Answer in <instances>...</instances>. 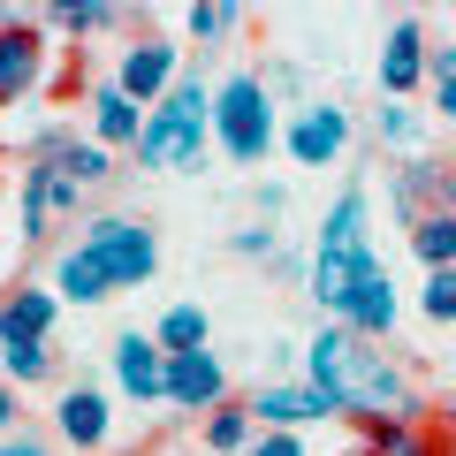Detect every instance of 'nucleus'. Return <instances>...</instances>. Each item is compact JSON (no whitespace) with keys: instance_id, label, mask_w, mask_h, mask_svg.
<instances>
[{"instance_id":"obj_1","label":"nucleus","mask_w":456,"mask_h":456,"mask_svg":"<svg viewBox=\"0 0 456 456\" xmlns=\"http://www.w3.org/2000/svg\"><path fill=\"white\" fill-rule=\"evenodd\" d=\"M305 373H312V388L335 411H350V419H403V426L426 419L419 388H411L380 350H365L350 327H320V335L305 342Z\"/></svg>"},{"instance_id":"obj_2","label":"nucleus","mask_w":456,"mask_h":456,"mask_svg":"<svg viewBox=\"0 0 456 456\" xmlns=\"http://www.w3.org/2000/svg\"><path fill=\"white\" fill-rule=\"evenodd\" d=\"M206 130H213V92L198 77H183L160 107L145 114V137H137V160L145 167H198L206 152Z\"/></svg>"},{"instance_id":"obj_3","label":"nucleus","mask_w":456,"mask_h":456,"mask_svg":"<svg viewBox=\"0 0 456 456\" xmlns=\"http://www.w3.org/2000/svg\"><path fill=\"white\" fill-rule=\"evenodd\" d=\"M213 137H221V152L236 167H259L266 145H274V92L259 77H228L213 92Z\"/></svg>"},{"instance_id":"obj_4","label":"nucleus","mask_w":456,"mask_h":456,"mask_svg":"<svg viewBox=\"0 0 456 456\" xmlns=\"http://www.w3.org/2000/svg\"><path fill=\"white\" fill-rule=\"evenodd\" d=\"M84 244L107 259L114 289H137V281H152V266H160V236H152L145 221H122V213H99V221H84Z\"/></svg>"},{"instance_id":"obj_5","label":"nucleus","mask_w":456,"mask_h":456,"mask_svg":"<svg viewBox=\"0 0 456 456\" xmlns=\"http://www.w3.org/2000/svg\"><path fill=\"white\" fill-rule=\"evenodd\" d=\"M38 69H46V23L38 16H8L0 23V107L38 92Z\"/></svg>"},{"instance_id":"obj_6","label":"nucleus","mask_w":456,"mask_h":456,"mask_svg":"<svg viewBox=\"0 0 456 456\" xmlns=\"http://www.w3.org/2000/svg\"><path fill=\"white\" fill-rule=\"evenodd\" d=\"M175 61H183V46H167V38H137V46L122 53V69H114V84H122L137 107H152V99H167L183 84Z\"/></svg>"},{"instance_id":"obj_7","label":"nucleus","mask_w":456,"mask_h":456,"mask_svg":"<svg viewBox=\"0 0 456 456\" xmlns=\"http://www.w3.org/2000/svg\"><path fill=\"white\" fill-rule=\"evenodd\" d=\"M77 198H84V183H69L53 160H38L31 175H23V236H53V228L77 213Z\"/></svg>"},{"instance_id":"obj_8","label":"nucleus","mask_w":456,"mask_h":456,"mask_svg":"<svg viewBox=\"0 0 456 456\" xmlns=\"http://www.w3.org/2000/svg\"><path fill=\"white\" fill-rule=\"evenodd\" d=\"M167 403L175 411H221L228 403V373H221V358L213 350H191V358H167Z\"/></svg>"},{"instance_id":"obj_9","label":"nucleus","mask_w":456,"mask_h":456,"mask_svg":"<svg viewBox=\"0 0 456 456\" xmlns=\"http://www.w3.org/2000/svg\"><path fill=\"white\" fill-rule=\"evenodd\" d=\"M312 259H335V266H365L373 259V228H365V191H342L335 213L320 228V251Z\"/></svg>"},{"instance_id":"obj_10","label":"nucleus","mask_w":456,"mask_h":456,"mask_svg":"<svg viewBox=\"0 0 456 456\" xmlns=\"http://www.w3.org/2000/svg\"><path fill=\"white\" fill-rule=\"evenodd\" d=\"M342 145H350V114L342 107H297V122H289V160L297 167H327Z\"/></svg>"},{"instance_id":"obj_11","label":"nucleus","mask_w":456,"mask_h":456,"mask_svg":"<svg viewBox=\"0 0 456 456\" xmlns=\"http://www.w3.org/2000/svg\"><path fill=\"white\" fill-rule=\"evenodd\" d=\"M244 411H251V419H266L274 434H297L305 419H335V403H327L312 380H305V388H289V380H259V395H251Z\"/></svg>"},{"instance_id":"obj_12","label":"nucleus","mask_w":456,"mask_h":456,"mask_svg":"<svg viewBox=\"0 0 456 456\" xmlns=\"http://www.w3.org/2000/svg\"><path fill=\"white\" fill-rule=\"evenodd\" d=\"M114 380H122V395H137V403H167V350L145 335H122L114 342Z\"/></svg>"},{"instance_id":"obj_13","label":"nucleus","mask_w":456,"mask_h":456,"mask_svg":"<svg viewBox=\"0 0 456 456\" xmlns=\"http://www.w3.org/2000/svg\"><path fill=\"white\" fill-rule=\"evenodd\" d=\"M395 206H403V221H411V228H419L426 213H456V183H449V167L411 160L403 175H395Z\"/></svg>"},{"instance_id":"obj_14","label":"nucleus","mask_w":456,"mask_h":456,"mask_svg":"<svg viewBox=\"0 0 456 456\" xmlns=\"http://www.w3.org/2000/svg\"><path fill=\"white\" fill-rule=\"evenodd\" d=\"M335 327H350L358 342H373V335H388L395 327V289H388V266H365V281H358V297H350V312H342Z\"/></svg>"},{"instance_id":"obj_15","label":"nucleus","mask_w":456,"mask_h":456,"mask_svg":"<svg viewBox=\"0 0 456 456\" xmlns=\"http://www.w3.org/2000/svg\"><path fill=\"white\" fill-rule=\"evenodd\" d=\"M419 77H426V38H419V16H403L388 31V46H380V92L403 99V92H419Z\"/></svg>"},{"instance_id":"obj_16","label":"nucleus","mask_w":456,"mask_h":456,"mask_svg":"<svg viewBox=\"0 0 456 456\" xmlns=\"http://www.w3.org/2000/svg\"><path fill=\"white\" fill-rule=\"evenodd\" d=\"M53 289L77 297V305H99V297H114V274H107V259H99L92 244H69L61 259H53Z\"/></svg>"},{"instance_id":"obj_17","label":"nucleus","mask_w":456,"mask_h":456,"mask_svg":"<svg viewBox=\"0 0 456 456\" xmlns=\"http://www.w3.org/2000/svg\"><path fill=\"white\" fill-rule=\"evenodd\" d=\"M53 335V289H16L0 305V350L8 342H46Z\"/></svg>"},{"instance_id":"obj_18","label":"nucleus","mask_w":456,"mask_h":456,"mask_svg":"<svg viewBox=\"0 0 456 456\" xmlns=\"http://www.w3.org/2000/svg\"><path fill=\"white\" fill-rule=\"evenodd\" d=\"M53 419H61V434L77 441V449H99V441H107V395L77 380V388H69L61 403H53Z\"/></svg>"},{"instance_id":"obj_19","label":"nucleus","mask_w":456,"mask_h":456,"mask_svg":"<svg viewBox=\"0 0 456 456\" xmlns=\"http://www.w3.org/2000/svg\"><path fill=\"white\" fill-rule=\"evenodd\" d=\"M92 122H99V137H107V145H137V137H145L137 99L122 92V84H99V92H92Z\"/></svg>"},{"instance_id":"obj_20","label":"nucleus","mask_w":456,"mask_h":456,"mask_svg":"<svg viewBox=\"0 0 456 456\" xmlns=\"http://www.w3.org/2000/svg\"><path fill=\"white\" fill-rule=\"evenodd\" d=\"M411 251L426 259V274H441V266H456V213H426V221L411 228Z\"/></svg>"},{"instance_id":"obj_21","label":"nucleus","mask_w":456,"mask_h":456,"mask_svg":"<svg viewBox=\"0 0 456 456\" xmlns=\"http://www.w3.org/2000/svg\"><path fill=\"white\" fill-rule=\"evenodd\" d=\"M251 426H259V419H251V411L221 403V411H213V419H206V449H213V456H236V449H251V441H259V434H251Z\"/></svg>"},{"instance_id":"obj_22","label":"nucleus","mask_w":456,"mask_h":456,"mask_svg":"<svg viewBox=\"0 0 456 456\" xmlns=\"http://www.w3.org/2000/svg\"><path fill=\"white\" fill-rule=\"evenodd\" d=\"M160 350H167V358H191V350H206V312H198V305H175V312L160 320Z\"/></svg>"},{"instance_id":"obj_23","label":"nucleus","mask_w":456,"mask_h":456,"mask_svg":"<svg viewBox=\"0 0 456 456\" xmlns=\"http://www.w3.org/2000/svg\"><path fill=\"white\" fill-rule=\"evenodd\" d=\"M380 145L419 152V145H426V114H419V107H380Z\"/></svg>"},{"instance_id":"obj_24","label":"nucleus","mask_w":456,"mask_h":456,"mask_svg":"<svg viewBox=\"0 0 456 456\" xmlns=\"http://www.w3.org/2000/svg\"><path fill=\"white\" fill-rule=\"evenodd\" d=\"M38 23H69V31H107V23H122V8H99V0H69V8H38Z\"/></svg>"},{"instance_id":"obj_25","label":"nucleus","mask_w":456,"mask_h":456,"mask_svg":"<svg viewBox=\"0 0 456 456\" xmlns=\"http://www.w3.org/2000/svg\"><path fill=\"white\" fill-rule=\"evenodd\" d=\"M426 84H434V107L456 122V46H434V53H426Z\"/></svg>"},{"instance_id":"obj_26","label":"nucleus","mask_w":456,"mask_h":456,"mask_svg":"<svg viewBox=\"0 0 456 456\" xmlns=\"http://www.w3.org/2000/svg\"><path fill=\"white\" fill-rule=\"evenodd\" d=\"M0 365H8V380H46L53 373V350H46V342H8Z\"/></svg>"},{"instance_id":"obj_27","label":"nucleus","mask_w":456,"mask_h":456,"mask_svg":"<svg viewBox=\"0 0 456 456\" xmlns=\"http://www.w3.org/2000/svg\"><path fill=\"white\" fill-rule=\"evenodd\" d=\"M419 305H426V320H434V327H449V320H456V266L426 274V297H419Z\"/></svg>"},{"instance_id":"obj_28","label":"nucleus","mask_w":456,"mask_h":456,"mask_svg":"<svg viewBox=\"0 0 456 456\" xmlns=\"http://www.w3.org/2000/svg\"><path fill=\"white\" fill-rule=\"evenodd\" d=\"M183 23H191V38H228L236 23H244V8H191Z\"/></svg>"},{"instance_id":"obj_29","label":"nucleus","mask_w":456,"mask_h":456,"mask_svg":"<svg viewBox=\"0 0 456 456\" xmlns=\"http://www.w3.org/2000/svg\"><path fill=\"white\" fill-rule=\"evenodd\" d=\"M244 456H305V441H297V434H274V426H266V434L251 441Z\"/></svg>"},{"instance_id":"obj_30","label":"nucleus","mask_w":456,"mask_h":456,"mask_svg":"<svg viewBox=\"0 0 456 456\" xmlns=\"http://www.w3.org/2000/svg\"><path fill=\"white\" fill-rule=\"evenodd\" d=\"M0 456H53L46 441H31V434H16V441H0Z\"/></svg>"},{"instance_id":"obj_31","label":"nucleus","mask_w":456,"mask_h":456,"mask_svg":"<svg viewBox=\"0 0 456 456\" xmlns=\"http://www.w3.org/2000/svg\"><path fill=\"white\" fill-rule=\"evenodd\" d=\"M16 419V388H8V380H0V426Z\"/></svg>"},{"instance_id":"obj_32","label":"nucleus","mask_w":456,"mask_h":456,"mask_svg":"<svg viewBox=\"0 0 456 456\" xmlns=\"http://www.w3.org/2000/svg\"><path fill=\"white\" fill-rule=\"evenodd\" d=\"M441 434L456 441V395H449V403H441Z\"/></svg>"},{"instance_id":"obj_33","label":"nucleus","mask_w":456,"mask_h":456,"mask_svg":"<svg viewBox=\"0 0 456 456\" xmlns=\"http://www.w3.org/2000/svg\"><path fill=\"white\" fill-rule=\"evenodd\" d=\"M350 456H373V449H350Z\"/></svg>"}]
</instances>
